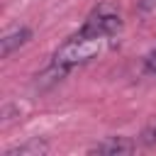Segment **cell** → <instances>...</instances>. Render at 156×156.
I'll return each mask as SVG.
<instances>
[{"label": "cell", "mask_w": 156, "mask_h": 156, "mask_svg": "<svg viewBox=\"0 0 156 156\" xmlns=\"http://www.w3.org/2000/svg\"><path fill=\"white\" fill-rule=\"evenodd\" d=\"M110 41V37H102V34H95V32H88V29H78L73 37H68L54 54V66L56 68H63L66 73L73 68V66H80V63H88L90 58H95L105 44Z\"/></svg>", "instance_id": "cell-1"}, {"label": "cell", "mask_w": 156, "mask_h": 156, "mask_svg": "<svg viewBox=\"0 0 156 156\" xmlns=\"http://www.w3.org/2000/svg\"><path fill=\"white\" fill-rule=\"evenodd\" d=\"M83 29L95 32V34H102V37H115V34L122 29L119 12H117L112 5L102 2L100 7H95V10L88 15V20L83 22Z\"/></svg>", "instance_id": "cell-2"}, {"label": "cell", "mask_w": 156, "mask_h": 156, "mask_svg": "<svg viewBox=\"0 0 156 156\" xmlns=\"http://www.w3.org/2000/svg\"><path fill=\"white\" fill-rule=\"evenodd\" d=\"M134 149H136L134 141H129V139H124V136H110V139L90 146L88 154H110V156H115V154H132Z\"/></svg>", "instance_id": "cell-3"}, {"label": "cell", "mask_w": 156, "mask_h": 156, "mask_svg": "<svg viewBox=\"0 0 156 156\" xmlns=\"http://www.w3.org/2000/svg\"><path fill=\"white\" fill-rule=\"evenodd\" d=\"M29 37H32V32H29L27 27H15V29L5 32V34H2V39H0V56H2V58H7L15 49H20L22 44H27V41H29Z\"/></svg>", "instance_id": "cell-4"}, {"label": "cell", "mask_w": 156, "mask_h": 156, "mask_svg": "<svg viewBox=\"0 0 156 156\" xmlns=\"http://www.w3.org/2000/svg\"><path fill=\"white\" fill-rule=\"evenodd\" d=\"M49 151V144L46 141H39V139H32L27 144H20L10 151H5V156H41Z\"/></svg>", "instance_id": "cell-5"}, {"label": "cell", "mask_w": 156, "mask_h": 156, "mask_svg": "<svg viewBox=\"0 0 156 156\" xmlns=\"http://www.w3.org/2000/svg\"><path fill=\"white\" fill-rule=\"evenodd\" d=\"M141 144H144V146H156V122H154L151 127L144 129V134H141Z\"/></svg>", "instance_id": "cell-6"}, {"label": "cell", "mask_w": 156, "mask_h": 156, "mask_svg": "<svg viewBox=\"0 0 156 156\" xmlns=\"http://www.w3.org/2000/svg\"><path fill=\"white\" fill-rule=\"evenodd\" d=\"M144 68H146V73L156 76V44H154V49L146 54V58H144Z\"/></svg>", "instance_id": "cell-7"}, {"label": "cell", "mask_w": 156, "mask_h": 156, "mask_svg": "<svg viewBox=\"0 0 156 156\" xmlns=\"http://www.w3.org/2000/svg\"><path fill=\"white\" fill-rule=\"evenodd\" d=\"M139 12H151V10H156V0H139Z\"/></svg>", "instance_id": "cell-8"}]
</instances>
